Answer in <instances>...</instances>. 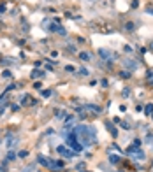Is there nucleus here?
I'll return each mask as SVG.
<instances>
[{
  "instance_id": "nucleus-6",
  "label": "nucleus",
  "mask_w": 153,
  "mask_h": 172,
  "mask_svg": "<svg viewBox=\"0 0 153 172\" xmlns=\"http://www.w3.org/2000/svg\"><path fill=\"white\" fill-rule=\"evenodd\" d=\"M79 58H81L83 62H90V60H92V53H88V51H81V53H79Z\"/></svg>"
},
{
  "instance_id": "nucleus-4",
  "label": "nucleus",
  "mask_w": 153,
  "mask_h": 172,
  "mask_svg": "<svg viewBox=\"0 0 153 172\" xmlns=\"http://www.w3.org/2000/svg\"><path fill=\"white\" fill-rule=\"evenodd\" d=\"M37 162H39L42 167H48V169H49V162H51V160H48L44 155H39V156H37Z\"/></svg>"
},
{
  "instance_id": "nucleus-22",
  "label": "nucleus",
  "mask_w": 153,
  "mask_h": 172,
  "mask_svg": "<svg viewBox=\"0 0 153 172\" xmlns=\"http://www.w3.org/2000/svg\"><path fill=\"white\" fill-rule=\"evenodd\" d=\"M65 70H67V72H74V67H72V65H67Z\"/></svg>"
},
{
  "instance_id": "nucleus-29",
  "label": "nucleus",
  "mask_w": 153,
  "mask_h": 172,
  "mask_svg": "<svg viewBox=\"0 0 153 172\" xmlns=\"http://www.w3.org/2000/svg\"><path fill=\"white\" fill-rule=\"evenodd\" d=\"M0 114H2V107H0Z\"/></svg>"
},
{
  "instance_id": "nucleus-30",
  "label": "nucleus",
  "mask_w": 153,
  "mask_h": 172,
  "mask_svg": "<svg viewBox=\"0 0 153 172\" xmlns=\"http://www.w3.org/2000/svg\"><path fill=\"white\" fill-rule=\"evenodd\" d=\"M25 172H30V171H28V169H26V171H25Z\"/></svg>"
},
{
  "instance_id": "nucleus-11",
  "label": "nucleus",
  "mask_w": 153,
  "mask_h": 172,
  "mask_svg": "<svg viewBox=\"0 0 153 172\" xmlns=\"http://www.w3.org/2000/svg\"><path fill=\"white\" fill-rule=\"evenodd\" d=\"M107 127H109V132L113 134V137H116V135H118V130H116V128H115L111 123H107Z\"/></svg>"
},
{
  "instance_id": "nucleus-5",
  "label": "nucleus",
  "mask_w": 153,
  "mask_h": 172,
  "mask_svg": "<svg viewBox=\"0 0 153 172\" xmlns=\"http://www.w3.org/2000/svg\"><path fill=\"white\" fill-rule=\"evenodd\" d=\"M85 113H100V107L99 105H85Z\"/></svg>"
},
{
  "instance_id": "nucleus-31",
  "label": "nucleus",
  "mask_w": 153,
  "mask_h": 172,
  "mask_svg": "<svg viewBox=\"0 0 153 172\" xmlns=\"http://www.w3.org/2000/svg\"><path fill=\"white\" fill-rule=\"evenodd\" d=\"M152 49H153V44H152Z\"/></svg>"
},
{
  "instance_id": "nucleus-3",
  "label": "nucleus",
  "mask_w": 153,
  "mask_h": 172,
  "mask_svg": "<svg viewBox=\"0 0 153 172\" xmlns=\"http://www.w3.org/2000/svg\"><path fill=\"white\" fill-rule=\"evenodd\" d=\"M99 56H100L102 60H115V58H113L115 55H113L111 51H107V49H99Z\"/></svg>"
},
{
  "instance_id": "nucleus-27",
  "label": "nucleus",
  "mask_w": 153,
  "mask_h": 172,
  "mask_svg": "<svg viewBox=\"0 0 153 172\" xmlns=\"http://www.w3.org/2000/svg\"><path fill=\"white\" fill-rule=\"evenodd\" d=\"M148 12H152L153 14V7H148Z\"/></svg>"
},
{
  "instance_id": "nucleus-10",
  "label": "nucleus",
  "mask_w": 153,
  "mask_h": 172,
  "mask_svg": "<svg viewBox=\"0 0 153 172\" xmlns=\"http://www.w3.org/2000/svg\"><path fill=\"white\" fill-rule=\"evenodd\" d=\"M144 113H146L148 116H152V114H153V104H148V105L144 107Z\"/></svg>"
},
{
  "instance_id": "nucleus-1",
  "label": "nucleus",
  "mask_w": 153,
  "mask_h": 172,
  "mask_svg": "<svg viewBox=\"0 0 153 172\" xmlns=\"http://www.w3.org/2000/svg\"><path fill=\"white\" fill-rule=\"evenodd\" d=\"M56 153H58V155H62V156H67V158H70V156H76V155H78L76 151H70V149H67L65 146H58V148H56Z\"/></svg>"
},
{
  "instance_id": "nucleus-20",
  "label": "nucleus",
  "mask_w": 153,
  "mask_h": 172,
  "mask_svg": "<svg viewBox=\"0 0 153 172\" xmlns=\"http://www.w3.org/2000/svg\"><path fill=\"white\" fill-rule=\"evenodd\" d=\"M42 97H46V98L51 97V90H44V91H42Z\"/></svg>"
},
{
  "instance_id": "nucleus-18",
  "label": "nucleus",
  "mask_w": 153,
  "mask_h": 172,
  "mask_svg": "<svg viewBox=\"0 0 153 172\" xmlns=\"http://www.w3.org/2000/svg\"><path fill=\"white\" fill-rule=\"evenodd\" d=\"M7 146H9V148H12V146H16V139H12V137H9V142H7Z\"/></svg>"
},
{
  "instance_id": "nucleus-32",
  "label": "nucleus",
  "mask_w": 153,
  "mask_h": 172,
  "mask_svg": "<svg viewBox=\"0 0 153 172\" xmlns=\"http://www.w3.org/2000/svg\"><path fill=\"white\" fill-rule=\"evenodd\" d=\"M83 172H86V171H83Z\"/></svg>"
},
{
  "instance_id": "nucleus-2",
  "label": "nucleus",
  "mask_w": 153,
  "mask_h": 172,
  "mask_svg": "<svg viewBox=\"0 0 153 172\" xmlns=\"http://www.w3.org/2000/svg\"><path fill=\"white\" fill-rule=\"evenodd\" d=\"M127 153H129V155H132V158H134V160H141V162H143V160L146 158L144 151H141V149H134V151H127Z\"/></svg>"
},
{
  "instance_id": "nucleus-19",
  "label": "nucleus",
  "mask_w": 153,
  "mask_h": 172,
  "mask_svg": "<svg viewBox=\"0 0 153 172\" xmlns=\"http://www.w3.org/2000/svg\"><path fill=\"white\" fill-rule=\"evenodd\" d=\"M18 156H19V158H26V156H28V151H19Z\"/></svg>"
},
{
  "instance_id": "nucleus-21",
  "label": "nucleus",
  "mask_w": 153,
  "mask_h": 172,
  "mask_svg": "<svg viewBox=\"0 0 153 172\" xmlns=\"http://www.w3.org/2000/svg\"><path fill=\"white\" fill-rule=\"evenodd\" d=\"M14 158H16V153H12V151H11V153L7 155V160H14Z\"/></svg>"
},
{
  "instance_id": "nucleus-9",
  "label": "nucleus",
  "mask_w": 153,
  "mask_h": 172,
  "mask_svg": "<svg viewBox=\"0 0 153 172\" xmlns=\"http://www.w3.org/2000/svg\"><path fill=\"white\" fill-rule=\"evenodd\" d=\"M109 162L111 164H118L120 162V156L118 155H109Z\"/></svg>"
},
{
  "instance_id": "nucleus-28",
  "label": "nucleus",
  "mask_w": 153,
  "mask_h": 172,
  "mask_svg": "<svg viewBox=\"0 0 153 172\" xmlns=\"http://www.w3.org/2000/svg\"><path fill=\"white\" fill-rule=\"evenodd\" d=\"M150 77H152V79H153V74H150Z\"/></svg>"
},
{
  "instance_id": "nucleus-7",
  "label": "nucleus",
  "mask_w": 153,
  "mask_h": 172,
  "mask_svg": "<svg viewBox=\"0 0 153 172\" xmlns=\"http://www.w3.org/2000/svg\"><path fill=\"white\" fill-rule=\"evenodd\" d=\"M39 77H44V70H41V69H35V70L32 72V79H39Z\"/></svg>"
},
{
  "instance_id": "nucleus-23",
  "label": "nucleus",
  "mask_w": 153,
  "mask_h": 172,
  "mask_svg": "<svg viewBox=\"0 0 153 172\" xmlns=\"http://www.w3.org/2000/svg\"><path fill=\"white\" fill-rule=\"evenodd\" d=\"M129 95H130V90H129V88H125V90H123V97H129Z\"/></svg>"
},
{
  "instance_id": "nucleus-26",
  "label": "nucleus",
  "mask_w": 153,
  "mask_h": 172,
  "mask_svg": "<svg viewBox=\"0 0 153 172\" xmlns=\"http://www.w3.org/2000/svg\"><path fill=\"white\" fill-rule=\"evenodd\" d=\"M4 11H5V7H4V5H0V12H4Z\"/></svg>"
},
{
  "instance_id": "nucleus-14",
  "label": "nucleus",
  "mask_w": 153,
  "mask_h": 172,
  "mask_svg": "<svg viewBox=\"0 0 153 172\" xmlns=\"http://www.w3.org/2000/svg\"><path fill=\"white\" fill-rule=\"evenodd\" d=\"M79 74H81V76H90V70L85 69V67H81V69H79Z\"/></svg>"
},
{
  "instance_id": "nucleus-25",
  "label": "nucleus",
  "mask_w": 153,
  "mask_h": 172,
  "mask_svg": "<svg viewBox=\"0 0 153 172\" xmlns=\"http://www.w3.org/2000/svg\"><path fill=\"white\" fill-rule=\"evenodd\" d=\"M139 5V0H132V7H137Z\"/></svg>"
},
{
  "instance_id": "nucleus-8",
  "label": "nucleus",
  "mask_w": 153,
  "mask_h": 172,
  "mask_svg": "<svg viewBox=\"0 0 153 172\" xmlns=\"http://www.w3.org/2000/svg\"><path fill=\"white\" fill-rule=\"evenodd\" d=\"M55 118L56 120H65L67 118V113L65 111H55Z\"/></svg>"
},
{
  "instance_id": "nucleus-24",
  "label": "nucleus",
  "mask_w": 153,
  "mask_h": 172,
  "mask_svg": "<svg viewBox=\"0 0 153 172\" xmlns=\"http://www.w3.org/2000/svg\"><path fill=\"white\" fill-rule=\"evenodd\" d=\"M122 77H130V72L127 70V72H122Z\"/></svg>"
},
{
  "instance_id": "nucleus-16",
  "label": "nucleus",
  "mask_w": 153,
  "mask_h": 172,
  "mask_svg": "<svg viewBox=\"0 0 153 172\" xmlns=\"http://www.w3.org/2000/svg\"><path fill=\"white\" fill-rule=\"evenodd\" d=\"M125 67H129V69H136V63L130 62V60H127V62H125Z\"/></svg>"
},
{
  "instance_id": "nucleus-13",
  "label": "nucleus",
  "mask_w": 153,
  "mask_h": 172,
  "mask_svg": "<svg viewBox=\"0 0 153 172\" xmlns=\"http://www.w3.org/2000/svg\"><path fill=\"white\" fill-rule=\"evenodd\" d=\"M76 169H78L79 172L86 171V164H85V162H81V164H78V165H76Z\"/></svg>"
},
{
  "instance_id": "nucleus-17",
  "label": "nucleus",
  "mask_w": 153,
  "mask_h": 172,
  "mask_svg": "<svg viewBox=\"0 0 153 172\" xmlns=\"http://www.w3.org/2000/svg\"><path fill=\"white\" fill-rule=\"evenodd\" d=\"M28 100H32V98H30L28 95H23V98H21V105H25V104H26Z\"/></svg>"
},
{
  "instance_id": "nucleus-12",
  "label": "nucleus",
  "mask_w": 153,
  "mask_h": 172,
  "mask_svg": "<svg viewBox=\"0 0 153 172\" xmlns=\"http://www.w3.org/2000/svg\"><path fill=\"white\" fill-rule=\"evenodd\" d=\"M144 141H146V144H153V134H146V137H144Z\"/></svg>"
},
{
  "instance_id": "nucleus-15",
  "label": "nucleus",
  "mask_w": 153,
  "mask_h": 172,
  "mask_svg": "<svg viewBox=\"0 0 153 172\" xmlns=\"http://www.w3.org/2000/svg\"><path fill=\"white\" fill-rule=\"evenodd\" d=\"M125 30L127 32H134V23H127L125 25Z\"/></svg>"
}]
</instances>
